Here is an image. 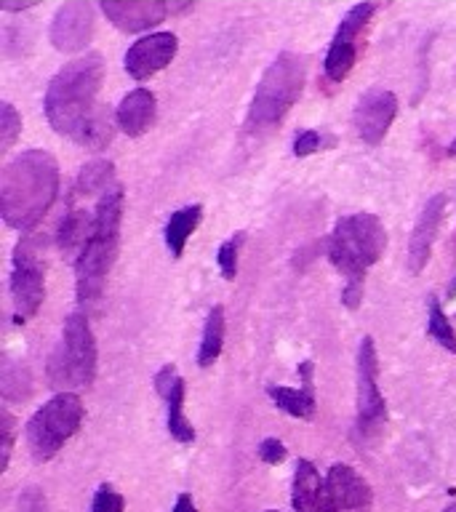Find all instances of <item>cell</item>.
Listing matches in <instances>:
<instances>
[{"label":"cell","instance_id":"obj_23","mask_svg":"<svg viewBox=\"0 0 456 512\" xmlns=\"http://www.w3.org/2000/svg\"><path fill=\"white\" fill-rule=\"evenodd\" d=\"M267 395L272 398V403L280 408V411H286L288 416H294V419H310L315 414V392L310 390H294V387H283V384H267Z\"/></svg>","mask_w":456,"mask_h":512},{"label":"cell","instance_id":"obj_6","mask_svg":"<svg viewBox=\"0 0 456 512\" xmlns=\"http://www.w3.org/2000/svg\"><path fill=\"white\" fill-rule=\"evenodd\" d=\"M96 376V339L83 312L64 318L62 342L48 360V382L59 392L88 387Z\"/></svg>","mask_w":456,"mask_h":512},{"label":"cell","instance_id":"obj_15","mask_svg":"<svg viewBox=\"0 0 456 512\" xmlns=\"http://www.w3.org/2000/svg\"><path fill=\"white\" fill-rule=\"evenodd\" d=\"M155 392L166 400V427L168 435L179 443H192L195 440V427L190 419L184 416V395H187V384L179 376L174 363H168L155 374Z\"/></svg>","mask_w":456,"mask_h":512},{"label":"cell","instance_id":"obj_25","mask_svg":"<svg viewBox=\"0 0 456 512\" xmlns=\"http://www.w3.org/2000/svg\"><path fill=\"white\" fill-rule=\"evenodd\" d=\"M427 336H430L432 342H438L443 350L456 355V331L435 296L427 299Z\"/></svg>","mask_w":456,"mask_h":512},{"label":"cell","instance_id":"obj_2","mask_svg":"<svg viewBox=\"0 0 456 512\" xmlns=\"http://www.w3.org/2000/svg\"><path fill=\"white\" fill-rule=\"evenodd\" d=\"M59 198V163L48 150L19 152L0 174V214L8 227L30 232Z\"/></svg>","mask_w":456,"mask_h":512},{"label":"cell","instance_id":"obj_38","mask_svg":"<svg viewBox=\"0 0 456 512\" xmlns=\"http://www.w3.org/2000/svg\"><path fill=\"white\" fill-rule=\"evenodd\" d=\"M174 3H179V6H190V3H195V0H174Z\"/></svg>","mask_w":456,"mask_h":512},{"label":"cell","instance_id":"obj_17","mask_svg":"<svg viewBox=\"0 0 456 512\" xmlns=\"http://www.w3.org/2000/svg\"><path fill=\"white\" fill-rule=\"evenodd\" d=\"M291 502H294L296 512H339L326 486V478H320L318 467L310 459L296 462Z\"/></svg>","mask_w":456,"mask_h":512},{"label":"cell","instance_id":"obj_35","mask_svg":"<svg viewBox=\"0 0 456 512\" xmlns=\"http://www.w3.org/2000/svg\"><path fill=\"white\" fill-rule=\"evenodd\" d=\"M40 0H0V8L3 11H24V8L35 6Z\"/></svg>","mask_w":456,"mask_h":512},{"label":"cell","instance_id":"obj_3","mask_svg":"<svg viewBox=\"0 0 456 512\" xmlns=\"http://www.w3.org/2000/svg\"><path fill=\"white\" fill-rule=\"evenodd\" d=\"M123 222V187L115 184L94 203L91 232L80 256L75 259V291L80 304H96L104 291L120 243Z\"/></svg>","mask_w":456,"mask_h":512},{"label":"cell","instance_id":"obj_14","mask_svg":"<svg viewBox=\"0 0 456 512\" xmlns=\"http://www.w3.org/2000/svg\"><path fill=\"white\" fill-rule=\"evenodd\" d=\"M107 22L128 35L158 27L168 16V0H99Z\"/></svg>","mask_w":456,"mask_h":512},{"label":"cell","instance_id":"obj_1","mask_svg":"<svg viewBox=\"0 0 456 512\" xmlns=\"http://www.w3.org/2000/svg\"><path fill=\"white\" fill-rule=\"evenodd\" d=\"M102 83V54L78 56L51 78L43 99V110L56 134L67 136L86 150H102L115 134L110 112L99 104Z\"/></svg>","mask_w":456,"mask_h":512},{"label":"cell","instance_id":"obj_32","mask_svg":"<svg viewBox=\"0 0 456 512\" xmlns=\"http://www.w3.org/2000/svg\"><path fill=\"white\" fill-rule=\"evenodd\" d=\"M259 459L264 464H280L286 459V446L278 438H264L259 443Z\"/></svg>","mask_w":456,"mask_h":512},{"label":"cell","instance_id":"obj_31","mask_svg":"<svg viewBox=\"0 0 456 512\" xmlns=\"http://www.w3.org/2000/svg\"><path fill=\"white\" fill-rule=\"evenodd\" d=\"M323 147V136L315 131V128H307L294 139V155L296 158H307L312 152H318Z\"/></svg>","mask_w":456,"mask_h":512},{"label":"cell","instance_id":"obj_39","mask_svg":"<svg viewBox=\"0 0 456 512\" xmlns=\"http://www.w3.org/2000/svg\"><path fill=\"white\" fill-rule=\"evenodd\" d=\"M443 512H456V502H454V504H448V507H446V510H443Z\"/></svg>","mask_w":456,"mask_h":512},{"label":"cell","instance_id":"obj_36","mask_svg":"<svg viewBox=\"0 0 456 512\" xmlns=\"http://www.w3.org/2000/svg\"><path fill=\"white\" fill-rule=\"evenodd\" d=\"M171 512H198V507H195V502H192L190 494H179L176 496V504Z\"/></svg>","mask_w":456,"mask_h":512},{"label":"cell","instance_id":"obj_28","mask_svg":"<svg viewBox=\"0 0 456 512\" xmlns=\"http://www.w3.org/2000/svg\"><path fill=\"white\" fill-rule=\"evenodd\" d=\"M14 435H16V419L11 416L8 408H0V470H6L11 462V451H14Z\"/></svg>","mask_w":456,"mask_h":512},{"label":"cell","instance_id":"obj_26","mask_svg":"<svg viewBox=\"0 0 456 512\" xmlns=\"http://www.w3.org/2000/svg\"><path fill=\"white\" fill-rule=\"evenodd\" d=\"M0 392L6 400H27L32 395V376L27 366L6 360L0 374Z\"/></svg>","mask_w":456,"mask_h":512},{"label":"cell","instance_id":"obj_20","mask_svg":"<svg viewBox=\"0 0 456 512\" xmlns=\"http://www.w3.org/2000/svg\"><path fill=\"white\" fill-rule=\"evenodd\" d=\"M91 219H94V208H78L70 203L67 214L59 222V230H56V246L64 256L78 259L86 246L88 232H91Z\"/></svg>","mask_w":456,"mask_h":512},{"label":"cell","instance_id":"obj_10","mask_svg":"<svg viewBox=\"0 0 456 512\" xmlns=\"http://www.w3.org/2000/svg\"><path fill=\"white\" fill-rule=\"evenodd\" d=\"M387 419V403L379 390V358L371 336L358 344V430L374 432Z\"/></svg>","mask_w":456,"mask_h":512},{"label":"cell","instance_id":"obj_19","mask_svg":"<svg viewBox=\"0 0 456 512\" xmlns=\"http://www.w3.org/2000/svg\"><path fill=\"white\" fill-rule=\"evenodd\" d=\"M158 118V99L150 88H134L120 99L118 110H115V123L123 134L128 136H144L155 126Z\"/></svg>","mask_w":456,"mask_h":512},{"label":"cell","instance_id":"obj_13","mask_svg":"<svg viewBox=\"0 0 456 512\" xmlns=\"http://www.w3.org/2000/svg\"><path fill=\"white\" fill-rule=\"evenodd\" d=\"M398 115V96L387 88H368L352 112L355 131L366 144H379Z\"/></svg>","mask_w":456,"mask_h":512},{"label":"cell","instance_id":"obj_40","mask_svg":"<svg viewBox=\"0 0 456 512\" xmlns=\"http://www.w3.org/2000/svg\"><path fill=\"white\" fill-rule=\"evenodd\" d=\"M264 512H278V510H264Z\"/></svg>","mask_w":456,"mask_h":512},{"label":"cell","instance_id":"obj_4","mask_svg":"<svg viewBox=\"0 0 456 512\" xmlns=\"http://www.w3.org/2000/svg\"><path fill=\"white\" fill-rule=\"evenodd\" d=\"M387 248V230L382 219L368 211L342 216L328 238V259L347 283H363L366 272L382 259Z\"/></svg>","mask_w":456,"mask_h":512},{"label":"cell","instance_id":"obj_22","mask_svg":"<svg viewBox=\"0 0 456 512\" xmlns=\"http://www.w3.org/2000/svg\"><path fill=\"white\" fill-rule=\"evenodd\" d=\"M200 219H203V206H198V203L179 208L171 214V219L166 222V246L174 259L184 254V246H187V240L200 224Z\"/></svg>","mask_w":456,"mask_h":512},{"label":"cell","instance_id":"obj_30","mask_svg":"<svg viewBox=\"0 0 456 512\" xmlns=\"http://www.w3.org/2000/svg\"><path fill=\"white\" fill-rule=\"evenodd\" d=\"M123 510H126L123 496H120L112 486H99V491L94 494L91 512H123Z\"/></svg>","mask_w":456,"mask_h":512},{"label":"cell","instance_id":"obj_24","mask_svg":"<svg viewBox=\"0 0 456 512\" xmlns=\"http://www.w3.org/2000/svg\"><path fill=\"white\" fill-rule=\"evenodd\" d=\"M224 344V307L216 304L211 307L206 318V328H203V339H200L198 347V366L208 368L219 355H222Z\"/></svg>","mask_w":456,"mask_h":512},{"label":"cell","instance_id":"obj_18","mask_svg":"<svg viewBox=\"0 0 456 512\" xmlns=\"http://www.w3.org/2000/svg\"><path fill=\"white\" fill-rule=\"evenodd\" d=\"M326 486L339 512L366 510L374 502V491L368 486V480L358 475V470L350 464H334L326 475Z\"/></svg>","mask_w":456,"mask_h":512},{"label":"cell","instance_id":"obj_12","mask_svg":"<svg viewBox=\"0 0 456 512\" xmlns=\"http://www.w3.org/2000/svg\"><path fill=\"white\" fill-rule=\"evenodd\" d=\"M176 51H179V38L174 32H152L128 48L123 56V67H126L128 78L142 83V80L158 75L160 70H166L168 64L174 62Z\"/></svg>","mask_w":456,"mask_h":512},{"label":"cell","instance_id":"obj_8","mask_svg":"<svg viewBox=\"0 0 456 512\" xmlns=\"http://www.w3.org/2000/svg\"><path fill=\"white\" fill-rule=\"evenodd\" d=\"M46 299V267L40 262V238L24 235L14 248L11 267V302L14 320L24 326Z\"/></svg>","mask_w":456,"mask_h":512},{"label":"cell","instance_id":"obj_21","mask_svg":"<svg viewBox=\"0 0 456 512\" xmlns=\"http://www.w3.org/2000/svg\"><path fill=\"white\" fill-rule=\"evenodd\" d=\"M115 166L110 160H91L80 168L75 182V198H102L104 192L115 187Z\"/></svg>","mask_w":456,"mask_h":512},{"label":"cell","instance_id":"obj_29","mask_svg":"<svg viewBox=\"0 0 456 512\" xmlns=\"http://www.w3.org/2000/svg\"><path fill=\"white\" fill-rule=\"evenodd\" d=\"M240 240L243 235H235V238L224 240L222 246H219V254H216V262H219V270L227 280H235L238 275V248H240Z\"/></svg>","mask_w":456,"mask_h":512},{"label":"cell","instance_id":"obj_5","mask_svg":"<svg viewBox=\"0 0 456 512\" xmlns=\"http://www.w3.org/2000/svg\"><path fill=\"white\" fill-rule=\"evenodd\" d=\"M307 83V62L294 51H283L264 70L248 107V128H272L286 118Z\"/></svg>","mask_w":456,"mask_h":512},{"label":"cell","instance_id":"obj_37","mask_svg":"<svg viewBox=\"0 0 456 512\" xmlns=\"http://www.w3.org/2000/svg\"><path fill=\"white\" fill-rule=\"evenodd\" d=\"M448 155H451V158H456V139L448 144Z\"/></svg>","mask_w":456,"mask_h":512},{"label":"cell","instance_id":"obj_9","mask_svg":"<svg viewBox=\"0 0 456 512\" xmlns=\"http://www.w3.org/2000/svg\"><path fill=\"white\" fill-rule=\"evenodd\" d=\"M374 14V0H360L342 16V22L336 27L331 46L326 51V59H323V72H326V78L331 83H342V80L350 78L352 67L358 62V40Z\"/></svg>","mask_w":456,"mask_h":512},{"label":"cell","instance_id":"obj_34","mask_svg":"<svg viewBox=\"0 0 456 512\" xmlns=\"http://www.w3.org/2000/svg\"><path fill=\"white\" fill-rule=\"evenodd\" d=\"M360 299H363V283H347L342 288V304L347 310H358Z\"/></svg>","mask_w":456,"mask_h":512},{"label":"cell","instance_id":"obj_7","mask_svg":"<svg viewBox=\"0 0 456 512\" xmlns=\"http://www.w3.org/2000/svg\"><path fill=\"white\" fill-rule=\"evenodd\" d=\"M83 400L78 392H56L54 398L32 414L27 422V446L35 462H48L64 448V443L80 430Z\"/></svg>","mask_w":456,"mask_h":512},{"label":"cell","instance_id":"obj_27","mask_svg":"<svg viewBox=\"0 0 456 512\" xmlns=\"http://www.w3.org/2000/svg\"><path fill=\"white\" fill-rule=\"evenodd\" d=\"M19 134H22V118L14 104L3 102L0 104V152L11 150Z\"/></svg>","mask_w":456,"mask_h":512},{"label":"cell","instance_id":"obj_11","mask_svg":"<svg viewBox=\"0 0 456 512\" xmlns=\"http://www.w3.org/2000/svg\"><path fill=\"white\" fill-rule=\"evenodd\" d=\"M48 38L56 51L62 54H78L94 38V8L88 0H67L64 6L56 8L51 19Z\"/></svg>","mask_w":456,"mask_h":512},{"label":"cell","instance_id":"obj_16","mask_svg":"<svg viewBox=\"0 0 456 512\" xmlns=\"http://www.w3.org/2000/svg\"><path fill=\"white\" fill-rule=\"evenodd\" d=\"M446 206L448 198L443 192H438V195H432L427 200V206L422 208V214L416 219L414 232H411V243H408V272L411 275H419L427 267V262H430L432 246H435V238H438Z\"/></svg>","mask_w":456,"mask_h":512},{"label":"cell","instance_id":"obj_33","mask_svg":"<svg viewBox=\"0 0 456 512\" xmlns=\"http://www.w3.org/2000/svg\"><path fill=\"white\" fill-rule=\"evenodd\" d=\"M19 512H48V502L43 491L38 488H27L22 496H19Z\"/></svg>","mask_w":456,"mask_h":512}]
</instances>
